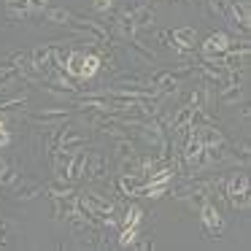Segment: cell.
<instances>
[{
    "mask_svg": "<svg viewBox=\"0 0 251 251\" xmlns=\"http://www.w3.org/2000/svg\"><path fill=\"white\" fill-rule=\"evenodd\" d=\"M195 73V68H178V71H157L149 81H151V87H154V92L162 98V95H176L178 92V87H181V81H184L186 76H192Z\"/></svg>",
    "mask_w": 251,
    "mask_h": 251,
    "instance_id": "6da1fadb",
    "label": "cell"
},
{
    "mask_svg": "<svg viewBox=\"0 0 251 251\" xmlns=\"http://www.w3.org/2000/svg\"><path fill=\"white\" fill-rule=\"evenodd\" d=\"M68 27L76 30L78 35H84V38L95 41V44H108V27H105L103 22H95V19H87V17H78V14H73V19L68 22Z\"/></svg>",
    "mask_w": 251,
    "mask_h": 251,
    "instance_id": "7a4b0ae2",
    "label": "cell"
},
{
    "mask_svg": "<svg viewBox=\"0 0 251 251\" xmlns=\"http://www.w3.org/2000/svg\"><path fill=\"white\" fill-rule=\"evenodd\" d=\"M200 219H202V227H205V238L219 240L224 235V216L219 213V208L211 200L200 208Z\"/></svg>",
    "mask_w": 251,
    "mask_h": 251,
    "instance_id": "3957f363",
    "label": "cell"
},
{
    "mask_svg": "<svg viewBox=\"0 0 251 251\" xmlns=\"http://www.w3.org/2000/svg\"><path fill=\"white\" fill-rule=\"evenodd\" d=\"M138 138H141L143 143H149L151 149H159L165 143V125L159 119H143L141 125H138Z\"/></svg>",
    "mask_w": 251,
    "mask_h": 251,
    "instance_id": "277c9868",
    "label": "cell"
},
{
    "mask_svg": "<svg viewBox=\"0 0 251 251\" xmlns=\"http://www.w3.org/2000/svg\"><path fill=\"white\" fill-rule=\"evenodd\" d=\"M84 178H92V181L108 178V159H105L103 151H89L87 154V162H84Z\"/></svg>",
    "mask_w": 251,
    "mask_h": 251,
    "instance_id": "5b68a950",
    "label": "cell"
},
{
    "mask_svg": "<svg viewBox=\"0 0 251 251\" xmlns=\"http://www.w3.org/2000/svg\"><path fill=\"white\" fill-rule=\"evenodd\" d=\"M81 200L92 208L98 219H105V216H114V213H116V202L108 200V197H103L100 192H84Z\"/></svg>",
    "mask_w": 251,
    "mask_h": 251,
    "instance_id": "8992f818",
    "label": "cell"
},
{
    "mask_svg": "<svg viewBox=\"0 0 251 251\" xmlns=\"http://www.w3.org/2000/svg\"><path fill=\"white\" fill-rule=\"evenodd\" d=\"M227 44H229V35L222 33V30H216V33H211L205 38V44H202V57H205V60H219V57L227 51Z\"/></svg>",
    "mask_w": 251,
    "mask_h": 251,
    "instance_id": "52a82bcc",
    "label": "cell"
},
{
    "mask_svg": "<svg viewBox=\"0 0 251 251\" xmlns=\"http://www.w3.org/2000/svg\"><path fill=\"white\" fill-rule=\"evenodd\" d=\"M195 135H197V141L202 143V149L227 146V138H224V132L219 130L216 125H202V127H195Z\"/></svg>",
    "mask_w": 251,
    "mask_h": 251,
    "instance_id": "ba28073f",
    "label": "cell"
},
{
    "mask_svg": "<svg viewBox=\"0 0 251 251\" xmlns=\"http://www.w3.org/2000/svg\"><path fill=\"white\" fill-rule=\"evenodd\" d=\"M11 62L14 68L19 71V76H22V81H38L41 73L33 68V60H30V51H17V54H11Z\"/></svg>",
    "mask_w": 251,
    "mask_h": 251,
    "instance_id": "9c48e42d",
    "label": "cell"
},
{
    "mask_svg": "<svg viewBox=\"0 0 251 251\" xmlns=\"http://www.w3.org/2000/svg\"><path fill=\"white\" fill-rule=\"evenodd\" d=\"M146 184V178L143 176H116L114 178V186L116 192H119V197H138V189Z\"/></svg>",
    "mask_w": 251,
    "mask_h": 251,
    "instance_id": "30bf717a",
    "label": "cell"
},
{
    "mask_svg": "<svg viewBox=\"0 0 251 251\" xmlns=\"http://www.w3.org/2000/svg\"><path fill=\"white\" fill-rule=\"evenodd\" d=\"M114 30H116V35H119L122 41H132V38H135V22H132V11L127 6L116 14Z\"/></svg>",
    "mask_w": 251,
    "mask_h": 251,
    "instance_id": "8fae6325",
    "label": "cell"
},
{
    "mask_svg": "<svg viewBox=\"0 0 251 251\" xmlns=\"http://www.w3.org/2000/svg\"><path fill=\"white\" fill-rule=\"evenodd\" d=\"M68 111L65 108H60V111H38V114H27V119L33 122V125H46V127H51V125H60V122H68Z\"/></svg>",
    "mask_w": 251,
    "mask_h": 251,
    "instance_id": "7c38bea8",
    "label": "cell"
},
{
    "mask_svg": "<svg viewBox=\"0 0 251 251\" xmlns=\"http://www.w3.org/2000/svg\"><path fill=\"white\" fill-rule=\"evenodd\" d=\"M41 192H46V186L35 184V181H27V178H22V181L17 178V184H14V197L17 200H33Z\"/></svg>",
    "mask_w": 251,
    "mask_h": 251,
    "instance_id": "4fadbf2b",
    "label": "cell"
},
{
    "mask_svg": "<svg viewBox=\"0 0 251 251\" xmlns=\"http://www.w3.org/2000/svg\"><path fill=\"white\" fill-rule=\"evenodd\" d=\"M78 149H87V138L78 135L76 130H71V127L65 125V132H62V141H60V151H78Z\"/></svg>",
    "mask_w": 251,
    "mask_h": 251,
    "instance_id": "5bb4252c",
    "label": "cell"
},
{
    "mask_svg": "<svg viewBox=\"0 0 251 251\" xmlns=\"http://www.w3.org/2000/svg\"><path fill=\"white\" fill-rule=\"evenodd\" d=\"M127 51H130V57L138 62V65H154L157 62V57H154V51H149L143 44H138L135 38L127 41Z\"/></svg>",
    "mask_w": 251,
    "mask_h": 251,
    "instance_id": "9a60e30c",
    "label": "cell"
},
{
    "mask_svg": "<svg viewBox=\"0 0 251 251\" xmlns=\"http://www.w3.org/2000/svg\"><path fill=\"white\" fill-rule=\"evenodd\" d=\"M30 60H33V68L46 78V71H49V60H51V46H38V49L30 51Z\"/></svg>",
    "mask_w": 251,
    "mask_h": 251,
    "instance_id": "2e32d148",
    "label": "cell"
},
{
    "mask_svg": "<svg viewBox=\"0 0 251 251\" xmlns=\"http://www.w3.org/2000/svg\"><path fill=\"white\" fill-rule=\"evenodd\" d=\"M173 38H176V51H189L195 49V41H197V30L195 27H181V30H173Z\"/></svg>",
    "mask_w": 251,
    "mask_h": 251,
    "instance_id": "e0dca14e",
    "label": "cell"
},
{
    "mask_svg": "<svg viewBox=\"0 0 251 251\" xmlns=\"http://www.w3.org/2000/svg\"><path fill=\"white\" fill-rule=\"evenodd\" d=\"M84 162H87V151H84V149L73 151L71 168H68V181H71V184H76V181L84 178Z\"/></svg>",
    "mask_w": 251,
    "mask_h": 251,
    "instance_id": "ac0fdd59",
    "label": "cell"
},
{
    "mask_svg": "<svg viewBox=\"0 0 251 251\" xmlns=\"http://www.w3.org/2000/svg\"><path fill=\"white\" fill-rule=\"evenodd\" d=\"M62 132H65V122H60V125H51V127H49V135H46V154H49L51 159H54V154L60 151Z\"/></svg>",
    "mask_w": 251,
    "mask_h": 251,
    "instance_id": "d6986e66",
    "label": "cell"
},
{
    "mask_svg": "<svg viewBox=\"0 0 251 251\" xmlns=\"http://www.w3.org/2000/svg\"><path fill=\"white\" fill-rule=\"evenodd\" d=\"M243 98H246V89H243V84H232V87H224V89H219V100H222L224 105H235V103H240Z\"/></svg>",
    "mask_w": 251,
    "mask_h": 251,
    "instance_id": "ffe728a7",
    "label": "cell"
},
{
    "mask_svg": "<svg viewBox=\"0 0 251 251\" xmlns=\"http://www.w3.org/2000/svg\"><path fill=\"white\" fill-rule=\"evenodd\" d=\"M103 68V60L98 54H84V68H81V81H92Z\"/></svg>",
    "mask_w": 251,
    "mask_h": 251,
    "instance_id": "44dd1931",
    "label": "cell"
},
{
    "mask_svg": "<svg viewBox=\"0 0 251 251\" xmlns=\"http://www.w3.org/2000/svg\"><path fill=\"white\" fill-rule=\"evenodd\" d=\"M132 22H135V30H146L154 25V8L151 6H141L132 8Z\"/></svg>",
    "mask_w": 251,
    "mask_h": 251,
    "instance_id": "7402d4cb",
    "label": "cell"
},
{
    "mask_svg": "<svg viewBox=\"0 0 251 251\" xmlns=\"http://www.w3.org/2000/svg\"><path fill=\"white\" fill-rule=\"evenodd\" d=\"M81 68H84V51H71L65 62V73L76 81H81Z\"/></svg>",
    "mask_w": 251,
    "mask_h": 251,
    "instance_id": "603a6c76",
    "label": "cell"
},
{
    "mask_svg": "<svg viewBox=\"0 0 251 251\" xmlns=\"http://www.w3.org/2000/svg\"><path fill=\"white\" fill-rule=\"evenodd\" d=\"M71 159H73L71 151H57L54 154V178L68 181V168H71Z\"/></svg>",
    "mask_w": 251,
    "mask_h": 251,
    "instance_id": "cb8c5ba5",
    "label": "cell"
},
{
    "mask_svg": "<svg viewBox=\"0 0 251 251\" xmlns=\"http://www.w3.org/2000/svg\"><path fill=\"white\" fill-rule=\"evenodd\" d=\"M46 195H49L51 200H54V197H68V195H73V184H71V181L54 178V181L46 184Z\"/></svg>",
    "mask_w": 251,
    "mask_h": 251,
    "instance_id": "d4e9b609",
    "label": "cell"
},
{
    "mask_svg": "<svg viewBox=\"0 0 251 251\" xmlns=\"http://www.w3.org/2000/svg\"><path fill=\"white\" fill-rule=\"evenodd\" d=\"M143 222V208L141 205H127L125 213H122V227H138V224Z\"/></svg>",
    "mask_w": 251,
    "mask_h": 251,
    "instance_id": "484cf974",
    "label": "cell"
},
{
    "mask_svg": "<svg viewBox=\"0 0 251 251\" xmlns=\"http://www.w3.org/2000/svg\"><path fill=\"white\" fill-rule=\"evenodd\" d=\"M192 125V108L189 105H181L178 111H176V116L170 119V127H173V132H178V130H184V127H189Z\"/></svg>",
    "mask_w": 251,
    "mask_h": 251,
    "instance_id": "4316f807",
    "label": "cell"
},
{
    "mask_svg": "<svg viewBox=\"0 0 251 251\" xmlns=\"http://www.w3.org/2000/svg\"><path fill=\"white\" fill-rule=\"evenodd\" d=\"M73 19V11H68V8H46V22L51 25H65Z\"/></svg>",
    "mask_w": 251,
    "mask_h": 251,
    "instance_id": "83f0119b",
    "label": "cell"
},
{
    "mask_svg": "<svg viewBox=\"0 0 251 251\" xmlns=\"http://www.w3.org/2000/svg\"><path fill=\"white\" fill-rule=\"evenodd\" d=\"M119 173L122 176H143L141 173V162H138V154L135 157H119Z\"/></svg>",
    "mask_w": 251,
    "mask_h": 251,
    "instance_id": "f1b7e54d",
    "label": "cell"
},
{
    "mask_svg": "<svg viewBox=\"0 0 251 251\" xmlns=\"http://www.w3.org/2000/svg\"><path fill=\"white\" fill-rule=\"evenodd\" d=\"M116 154L119 157H135V141H132L130 135H122V138H116Z\"/></svg>",
    "mask_w": 251,
    "mask_h": 251,
    "instance_id": "f546056e",
    "label": "cell"
},
{
    "mask_svg": "<svg viewBox=\"0 0 251 251\" xmlns=\"http://www.w3.org/2000/svg\"><path fill=\"white\" fill-rule=\"evenodd\" d=\"M205 3H208V11H211V17L224 19V14L229 11V3H232V0H205Z\"/></svg>",
    "mask_w": 251,
    "mask_h": 251,
    "instance_id": "4dcf8cb0",
    "label": "cell"
},
{
    "mask_svg": "<svg viewBox=\"0 0 251 251\" xmlns=\"http://www.w3.org/2000/svg\"><path fill=\"white\" fill-rule=\"evenodd\" d=\"M19 178V170L11 168V165H6V168L0 170V186H14Z\"/></svg>",
    "mask_w": 251,
    "mask_h": 251,
    "instance_id": "1f68e13d",
    "label": "cell"
},
{
    "mask_svg": "<svg viewBox=\"0 0 251 251\" xmlns=\"http://www.w3.org/2000/svg\"><path fill=\"white\" fill-rule=\"evenodd\" d=\"M135 240H138V227H122V235H119L116 243H119L122 249H127V246H132Z\"/></svg>",
    "mask_w": 251,
    "mask_h": 251,
    "instance_id": "d6a6232c",
    "label": "cell"
},
{
    "mask_svg": "<svg viewBox=\"0 0 251 251\" xmlns=\"http://www.w3.org/2000/svg\"><path fill=\"white\" fill-rule=\"evenodd\" d=\"M114 6H116V0H92V8H95V11H100V14L114 11Z\"/></svg>",
    "mask_w": 251,
    "mask_h": 251,
    "instance_id": "836d02e7",
    "label": "cell"
},
{
    "mask_svg": "<svg viewBox=\"0 0 251 251\" xmlns=\"http://www.w3.org/2000/svg\"><path fill=\"white\" fill-rule=\"evenodd\" d=\"M249 141H243V143H240V151H235L232 154V159H235V162H240V165H249Z\"/></svg>",
    "mask_w": 251,
    "mask_h": 251,
    "instance_id": "e575fe53",
    "label": "cell"
},
{
    "mask_svg": "<svg viewBox=\"0 0 251 251\" xmlns=\"http://www.w3.org/2000/svg\"><path fill=\"white\" fill-rule=\"evenodd\" d=\"M49 8V0H27V11L30 14H44Z\"/></svg>",
    "mask_w": 251,
    "mask_h": 251,
    "instance_id": "d590c367",
    "label": "cell"
},
{
    "mask_svg": "<svg viewBox=\"0 0 251 251\" xmlns=\"http://www.w3.org/2000/svg\"><path fill=\"white\" fill-rule=\"evenodd\" d=\"M159 41H162L165 46H168V49H178V46H176V38H173V33H170V30H162V33H159Z\"/></svg>",
    "mask_w": 251,
    "mask_h": 251,
    "instance_id": "8d00e7d4",
    "label": "cell"
},
{
    "mask_svg": "<svg viewBox=\"0 0 251 251\" xmlns=\"http://www.w3.org/2000/svg\"><path fill=\"white\" fill-rule=\"evenodd\" d=\"M8 143H11V132H8L6 127H0V149H6Z\"/></svg>",
    "mask_w": 251,
    "mask_h": 251,
    "instance_id": "74e56055",
    "label": "cell"
},
{
    "mask_svg": "<svg viewBox=\"0 0 251 251\" xmlns=\"http://www.w3.org/2000/svg\"><path fill=\"white\" fill-rule=\"evenodd\" d=\"M132 246H135V249H141V251H149V249H154V243H151V240H135Z\"/></svg>",
    "mask_w": 251,
    "mask_h": 251,
    "instance_id": "f35d334b",
    "label": "cell"
},
{
    "mask_svg": "<svg viewBox=\"0 0 251 251\" xmlns=\"http://www.w3.org/2000/svg\"><path fill=\"white\" fill-rule=\"evenodd\" d=\"M6 165H8V162H6V159H3V157H0V170L6 168Z\"/></svg>",
    "mask_w": 251,
    "mask_h": 251,
    "instance_id": "ab89813d",
    "label": "cell"
},
{
    "mask_svg": "<svg viewBox=\"0 0 251 251\" xmlns=\"http://www.w3.org/2000/svg\"><path fill=\"white\" fill-rule=\"evenodd\" d=\"M3 246H6V243H3V240H0V249H3Z\"/></svg>",
    "mask_w": 251,
    "mask_h": 251,
    "instance_id": "60d3db41",
    "label": "cell"
}]
</instances>
